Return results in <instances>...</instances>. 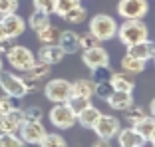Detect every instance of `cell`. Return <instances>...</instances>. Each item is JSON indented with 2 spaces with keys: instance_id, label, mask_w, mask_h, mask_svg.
<instances>
[{
  "instance_id": "b9f144b4",
  "label": "cell",
  "mask_w": 155,
  "mask_h": 147,
  "mask_svg": "<svg viewBox=\"0 0 155 147\" xmlns=\"http://www.w3.org/2000/svg\"><path fill=\"white\" fill-rule=\"evenodd\" d=\"M149 111H151V115L155 117V97L151 100V106H149Z\"/></svg>"
},
{
  "instance_id": "4fadbf2b",
  "label": "cell",
  "mask_w": 155,
  "mask_h": 147,
  "mask_svg": "<svg viewBox=\"0 0 155 147\" xmlns=\"http://www.w3.org/2000/svg\"><path fill=\"white\" fill-rule=\"evenodd\" d=\"M127 54L133 56V58H139L143 62H149L155 58V42L141 40L137 44H133V46H127Z\"/></svg>"
},
{
  "instance_id": "f6af8a7d",
  "label": "cell",
  "mask_w": 155,
  "mask_h": 147,
  "mask_svg": "<svg viewBox=\"0 0 155 147\" xmlns=\"http://www.w3.org/2000/svg\"><path fill=\"white\" fill-rule=\"evenodd\" d=\"M4 70V62H2V58H0V72Z\"/></svg>"
},
{
  "instance_id": "5b68a950",
  "label": "cell",
  "mask_w": 155,
  "mask_h": 147,
  "mask_svg": "<svg viewBox=\"0 0 155 147\" xmlns=\"http://www.w3.org/2000/svg\"><path fill=\"white\" fill-rule=\"evenodd\" d=\"M44 93L52 103H66L70 100V96H72V83L64 78L50 80L44 87Z\"/></svg>"
},
{
  "instance_id": "7bdbcfd3",
  "label": "cell",
  "mask_w": 155,
  "mask_h": 147,
  "mask_svg": "<svg viewBox=\"0 0 155 147\" xmlns=\"http://www.w3.org/2000/svg\"><path fill=\"white\" fill-rule=\"evenodd\" d=\"M8 34H6V30H4V26H2V22H0V38H6Z\"/></svg>"
},
{
  "instance_id": "44dd1931",
  "label": "cell",
  "mask_w": 155,
  "mask_h": 147,
  "mask_svg": "<svg viewBox=\"0 0 155 147\" xmlns=\"http://www.w3.org/2000/svg\"><path fill=\"white\" fill-rule=\"evenodd\" d=\"M131 127L135 129L145 141H149V137L153 135V131H155V117H153V115H145L143 119H139L135 125H131Z\"/></svg>"
},
{
  "instance_id": "7a4b0ae2",
  "label": "cell",
  "mask_w": 155,
  "mask_h": 147,
  "mask_svg": "<svg viewBox=\"0 0 155 147\" xmlns=\"http://www.w3.org/2000/svg\"><path fill=\"white\" fill-rule=\"evenodd\" d=\"M90 32L100 42H107L115 38V34H117V22L110 14H96L90 20Z\"/></svg>"
},
{
  "instance_id": "ee69618b",
  "label": "cell",
  "mask_w": 155,
  "mask_h": 147,
  "mask_svg": "<svg viewBox=\"0 0 155 147\" xmlns=\"http://www.w3.org/2000/svg\"><path fill=\"white\" fill-rule=\"evenodd\" d=\"M149 141H151V143H153V145H155V131H153V135H151V137H149Z\"/></svg>"
},
{
  "instance_id": "74e56055",
  "label": "cell",
  "mask_w": 155,
  "mask_h": 147,
  "mask_svg": "<svg viewBox=\"0 0 155 147\" xmlns=\"http://www.w3.org/2000/svg\"><path fill=\"white\" fill-rule=\"evenodd\" d=\"M18 10V0H0V18Z\"/></svg>"
},
{
  "instance_id": "30bf717a",
  "label": "cell",
  "mask_w": 155,
  "mask_h": 147,
  "mask_svg": "<svg viewBox=\"0 0 155 147\" xmlns=\"http://www.w3.org/2000/svg\"><path fill=\"white\" fill-rule=\"evenodd\" d=\"M82 62L90 70L100 68V66H110V54H107L105 48L94 46V48H87V50H82Z\"/></svg>"
},
{
  "instance_id": "d6a6232c",
  "label": "cell",
  "mask_w": 155,
  "mask_h": 147,
  "mask_svg": "<svg viewBox=\"0 0 155 147\" xmlns=\"http://www.w3.org/2000/svg\"><path fill=\"white\" fill-rule=\"evenodd\" d=\"M114 93V87H111L110 82H100V83H94V96L100 97L101 101H107V97Z\"/></svg>"
},
{
  "instance_id": "7dc6e473",
  "label": "cell",
  "mask_w": 155,
  "mask_h": 147,
  "mask_svg": "<svg viewBox=\"0 0 155 147\" xmlns=\"http://www.w3.org/2000/svg\"><path fill=\"white\" fill-rule=\"evenodd\" d=\"M153 147H155V145H153Z\"/></svg>"
},
{
  "instance_id": "ba28073f",
  "label": "cell",
  "mask_w": 155,
  "mask_h": 147,
  "mask_svg": "<svg viewBox=\"0 0 155 147\" xmlns=\"http://www.w3.org/2000/svg\"><path fill=\"white\" fill-rule=\"evenodd\" d=\"M94 131H96V135L100 139H114L115 135L119 133V129H121V123H119L117 117H114V115H100V119L96 121V125H94Z\"/></svg>"
},
{
  "instance_id": "836d02e7",
  "label": "cell",
  "mask_w": 155,
  "mask_h": 147,
  "mask_svg": "<svg viewBox=\"0 0 155 147\" xmlns=\"http://www.w3.org/2000/svg\"><path fill=\"white\" fill-rule=\"evenodd\" d=\"M145 115L147 113H145V109H143L141 106H131V107H127V109H125V119H127L131 125H135L137 121L143 119Z\"/></svg>"
},
{
  "instance_id": "d6986e66",
  "label": "cell",
  "mask_w": 155,
  "mask_h": 147,
  "mask_svg": "<svg viewBox=\"0 0 155 147\" xmlns=\"http://www.w3.org/2000/svg\"><path fill=\"white\" fill-rule=\"evenodd\" d=\"M100 115H101V111L97 109L96 106H91V103H90V106H87L86 109H82L80 113L76 115V117H78V123L82 125V127L91 129L94 125H96V121L100 119Z\"/></svg>"
},
{
  "instance_id": "9c48e42d",
  "label": "cell",
  "mask_w": 155,
  "mask_h": 147,
  "mask_svg": "<svg viewBox=\"0 0 155 147\" xmlns=\"http://www.w3.org/2000/svg\"><path fill=\"white\" fill-rule=\"evenodd\" d=\"M18 135L24 139L26 145H38L46 135V127L42 121H24L18 129Z\"/></svg>"
},
{
  "instance_id": "60d3db41",
  "label": "cell",
  "mask_w": 155,
  "mask_h": 147,
  "mask_svg": "<svg viewBox=\"0 0 155 147\" xmlns=\"http://www.w3.org/2000/svg\"><path fill=\"white\" fill-rule=\"evenodd\" d=\"M91 147H111V143L107 141V139H100V137H97V141L94 143Z\"/></svg>"
},
{
  "instance_id": "d4e9b609",
  "label": "cell",
  "mask_w": 155,
  "mask_h": 147,
  "mask_svg": "<svg viewBox=\"0 0 155 147\" xmlns=\"http://www.w3.org/2000/svg\"><path fill=\"white\" fill-rule=\"evenodd\" d=\"M38 34V42H40L42 46L44 44H58V38H60V30L56 26H52V24H48L46 28H42Z\"/></svg>"
},
{
  "instance_id": "83f0119b",
  "label": "cell",
  "mask_w": 155,
  "mask_h": 147,
  "mask_svg": "<svg viewBox=\"0 0 155 147\" xmlns=\"http://www.w3.org/2000/svg\"><path fill=\"white\" fill-rule=\"evenodd\" d=\"M86 18H87V12H86V8H84L82 4L76 6V8H72L64 16V20H66V22H70V24H82Z\"/></svg>"
},
{
  "instance_id": "4dcf8cb0",
  "label": "cell",
  "mask_w": 155,
  "mask_h": 147,
  "mask_svg": "<svg viewBox=\"0 0 155 147\" xmlns=\"http://www.w3.org/2000/svg\"><path fill=\"white\" fill-rule=\"evenodd\" d=\"M66 103H68V106H70V109H72L74 113L78 115L82 109H86V107L90 106V103H91V100H90V97H80V96H70V100L66 101Z\"/></svg>"
},
{
  "instance_id": "8992f818",
  "label": "cell",
  "mask_w": 155,
  "mask_h": 147,
  "mask_svg": "<svg viewBox=\"0 0 155 147\" xmlns=\"http://www.w3.org/2000/svg\"><path fill=\"white\" fill-rule=\"evenodd\" d=\"M149 12L147 0H119L117 2V14L123 20H141Z\"/></svg>"
},
{
  "instance_id": "6da1fadb",
  "label": "cell",
  "mask_w": 155,
  "mask_h": 147,
  "mask_svg": "<svg viewBox=\"0 0 155 147\" xmlns=\"http://www.w3.org/2000/svg\"><path fill=\"white\" fill-rule=\"evenodd\" d=\"M115 36L119 38V42L123 46H133L137 42L147 40L149 30H147L143 20H125L121 26H117V34Z\"/></svg>"
},
{
  "instance_id": "9a60e30c",
  "label": "cell",
  "mask_w": 155,
  "mask_h": 147,
  "mask_svg": "<svg viewBox=\"0 0 155 147\" xmlns=\"http://www.w3.org/2000/svg\"><path fill=\"white\" fill-rule=\"evenodd\" d=\"M110 83H111V87H114V92H129V93H133V90H135V82H133L131 74L123 72V70L111 74Z\"/></svg>"
},
{
  "instance_id": "d590c367",
  "label": "cell",
  "mask_w": 155,
  "mask_h": 147,
  "mask_svg": "<svg viewBox=\"0 0 155 147\" xmlns=\"http://www.w3.org/2000/svg\"><path fill=\"white\" fill-rule=\"evenodd\" d=\"M94 46H100V40L91 32H86L80 36V50H87V48H94Z\"/></svg>"
},
{
  "instance_id": "8fae6325",
  "label": "cell",
  "mask_w": 155,
  "mask_h": 147,
  "mask_svg": "<svg viewBox=\"0 0 155 147\" xmlns=\"http://www.w3.org/2000/svg\"><path fill=\"white\" fill-rule=\"evenodd\" d=\"M22 123H24L22 107L12 109L8 113H0V133H18Z\"/></svg>"
},
{
  "instance_id": "7c38bea8",
  "label": "cell",
  "mask_w": 155,
  "mask_h": 147,
  "mask_svg": "<svg viewBox=\"0 0 155 147\" xmlns=\"http://www.w3.org/2000/svg\"><path fill=\"white\" fill-rule=\"evenodd\" d=\"M0 22H2V26H4L6 34H8L10 38H14V40H16L18 36H22L24 30H26V22H24V18H22V16H18L16 12L2 16Z\"/></svg>"
},
{
  "instance_id": "ffe728a7",
  "label": "cell",
  "mask_w": 155,
  "mask_h": 147,
  "mask_svg": "<svg viewBox=\"0 0 155 147\" xmlns=\"http://www.w3.org/2000/svg\"><path fill=\"white\" fill-rule=\"evenodd\" d=\"M52 74V66L50 64H46V62H40V60H36L30 68L24 72V76H28V78H32V80H36V82H42V80H46L48 76Z\"/></svg>"
},
{
  "instance_id": "cb8c5ba5",
  "label": "cell",
  "mask_w": 155,
  "mask_h": 147,
  "mask_svg": "<svg viewBox=\"0 0 155 147\" xmlns=\"http://www.w3.org/2000/svg\"><path fill=\"white\" fill-rule=\"evenodd\" d=\"M72 96H80V97H90L94 96V82L91 80H76L72 83Z\"/></svg>"
},
{
  "instance_id": "603a6c76",
  "label": "cell",
  "mask_w": 155,
  "mask_h": 147,
  "mask_svg": "<svg viewBox=\"0 0 155 147\" xmlns=\"http://www.w3.org/2000/svg\"><path fill=\"white\" fill-rule=\"evenodd\" d=\"M50 24V14L42 12V10H36L34 8V12L30 14V18H28V24L26 26H30L34 30V32H40L42 28H46Z\"/></svg>"
},
{
  "instance_id": "52a82bcc",
  "label": "cell",
  "mask_w": 155,
  "mask_h": 147,
  "mask_svg": "<svg viewBox=\"0 0 155 147\" xmlns=\"http://www.w3.org/2000/svg\"><path fill=\"white\" fill-rule=\"evenodd\" d=\"M0 90H2L6 96L18 97V100H22L28 93L22 76H16V74H12V72H4V70L0 72Z\"/></svg>"
},
{
  "instance_id": "e0dca14e",
  "label": "cell",
  "mask_w": 155,
  "mask_h": 147,
  "mask_svg": "<svg viewBox=\"0 0 155 147\" xmlns=\"http://www.w3.org/2000/svg\"><path fill=\"white\" fill-rule=\"evenodd\" d=\"M58 46L64 50L66 56L80 52V34L74 32V30H64V32H60Z\"/></svg>"
},
{
  "instance_id": "4316f807",
  "label": "cell",
  "mask_w": 155,
  "mask_h": 147,
  "mask_svg": "<svg viewBox=\"0 0 155 147\" xmlns=\"http://www.w3.org/2000/svg\"><path fill=\"white\" fill-rule=\"evenodd\" d=\"M0 147H28L16 133H0Z\"/></svg>"
},
{
  "instance_id": "1f68e13d",
  "label": "cell",
  "mask_w": 155,
  "mask_h": 147,
  "mask_svg": "<svg viewBox=\"0 0 155 147\" xmlns=\"http://www.w3.org/2000/svg\"><path fill=\"white\" fill-rule=\"evenodd\" d=\"M22 117L24 121H42L44 119V111L40 106H28L22 109Z\"/></svg>"
},
{
  "instance_id": "f35d334b",
  "label": "cell",
  "mask_w": 155,
  "mask_h": 147,
  "mask_svg": "<svg viewBox=\"0 0 155 147\" xmlns=\"http://www.w3.org/2000/svg\"><path fill=\"white\" fill-rule=\"evenodd\" d=\"M22 80H24V86H26V92L28 93H30V92H38V90H40V82L28 78V76H22Z\"/></svg>"
},
{
  "instance_id": "7402d4cb",
  "label": "cell",
  "mask_w": 155,
  "mask_h": 147,
  "mask_svg": "<svg viewBox=\"0 0 155 147\" xmlns=\"http://www.w3.org/2000/svg\"><path fill=\"white\" fill-rule=\"evenodd\" d=\"M145 64H147V62L139 60V58H133V56H129V54H125L121 58V70H123V72H127V74H131V76L141 74L143 70H145Z\"/></svg>"
},
{
  "instance_id": "e575fe53",
  "label": "cell",
  "mask_w": 155,
  "mask_h": 147,
  "mask_svg": "<svg viewBox=\"0 0 155 147\" xmlns=\"http://www.w3.org/2000/svg\"><path fill=\"white\" fill-rule=\"evenodd\" d=\"M20 107V100L18 97H10L4 93V97H0V113H8L12 109H18Z\"/></svg>"
},
{
  "instance_id": "bcb514c9",
  "label": "cell",
  "mask_w": 155,
  "mask_h": 147,
  "mask_svg": "<svg viewBox=\"0 0 155 147\" xmlns=\"http://www.w3.org/2000/svg\"><path fill=\"white\" fill-rule=\"evenodd\" d=\"M153 60H155V58H153Z\"/></svg>"
},
{
  "instance_id": "277c9868",
  "label": "cell",
  "mask_w": 155,
  "mask_h": 147,
  "mask_svg": "<svg viewBox=\"0 0 155 147\" xmlns=\"http://www.w3.org/2000/svg\"><path fill=\"white\" fill-rule=\"evenodd\" d=\"M48 117H50V123L56 129H70L78 123L76 113L70 109L68 103H54V107L48 113Z\"/></svg>"
},
{
  "instance_id": "ab89813d",
  "label": "cell",
  "mask_w": 155,
  "mask_h": 147,
  "mask_svg": "<svg viewBox=\"0 0 155 147\" xmlns=\"http://www.w3.org/2000/svg\"><path fill=\"white\" fill-rule=\"evenodd\" d=\"M14 44H16V42H14V38H10V36L0 38V54H6V52L14 46Z\"/></svg>"
},
{
  "instance_id": "f546056e",
  "label": "cell",
  "mask_w": 155,
  "mask_h": 147,
  "mask_svg": "<svg viewBox=\"0 0 155 147\" xmlns=\"http://www.w3.org/2000/svg\"><path fill=\"white\" fill-rule=\"evenodd\" d=\"M111 68L110 66H100V68H94L91 70V82L94 83H100V82H110V78H111Z\"/></svg>"
},
{
  "instance_id": "484cf974",
  "label": "cell",
  "mask_w": 155,
  "mask_h": 147,
  "mask_svg": "<svg viewBox=\"0 0 155 147\" xmlns=\"http://www.w3.org/2000/svg\"><path fill=\"white\" fill-rule=\"evenodd\" d=\"M38 145L40 147H68V143H66V139L60 133H48L46 131V135L42 137V141Z\"/></svg>"
},
{
  "instance_id": "ac0fdd59",
  "label": "cell",
  "mask_w": 155,
  "mask_h": 147,
  "mask_svg": "<svg viewBox=\"0 0 155 147\" xmlns=\"http://www.w3.org/2000/svg\"><path fill=\"white\" fill-rule=\"evenodd\" d=\"M107 103L115 111H125L127 107L133 106V96L129 92H114L107 97Z\"/></svg>"
},
{
  "instance_id": "5bb4252c",
  "label": "cell",
  "mask_w": 155,
  "mask_h": 147,
  "mask_svg": "<svg viewBox=\"0 0 155 147\" xmlns=\"http://www.w3.org/2000/svg\"><path fill=\"white\" fill-rule=\"evenodd\" d=\"M64 56H66L64 50L58 44H44L40 48V52H38V60L46 62V64H50V66H56L64 60Z\"/></svg>"
},
{
  "instance_id": "f1b7e54d",
  "label": "cell",
  "mask_w": 155,
  "mask_h": 147,
  "mask_svg": "<svg viewBox=\"0 0 155 147\" xmlns=\"http://www.w3.org/2000/svg\"><path fill=\"white\" fill-rule=\"evenodd\" d=\"M80 4H82V0H56V10H54V14H58L60 18H64L70 10L76 8V6H80Z\"/></svg>"
},
{
  "instance_id": "8d00e7d4",
  "label": "cell",
  "mask_w": 155,
  "mask_h": 147,
  "mask_svg": "<svg viewBox=\"0 0 155 147\" xmlns=\"http://www.w3.org/2000/svg\"><path fill=\"white\" fill-rule=\"evenodd\" d=\"M32 4L36 10H42L46 14H54L56 10V0H32Z\"/></svg>"
},
{
  "instance_id": "2e32d148",
  "label": "cell",
  "mask_w": 155,
  "mask_h": 147,
  "mask_svg": "<svg viewBox=\"0 0 155 147\" xmlns=\"http://www.w3.org/2000/svg\"><path fill=\"white\" fill-rule=\"evenodd\" d=\"M115 137H117L119 147H143L147 143L133 127H125V129L121 127V129H119V133L115 135Z\"/></svg>"
},
{
  "instance_id": "3957f363",
  "label": "cell",
  "mask_w": 155,
  "mask_h": 147,
  "mask_svg": "<svg viewBox=\"0 0 155 147\" xmlns=\"http://www.w3.org/2000/svg\"><path fill=\"white\" fill-rule=\"evenodd\" d=\"M6 60H8V64L12 66L14 70H18V72H26V70L36 62V56L32 54V50H28L26 46L14 44V46L6 52Z\"/></svg>"
}]
</instances>
